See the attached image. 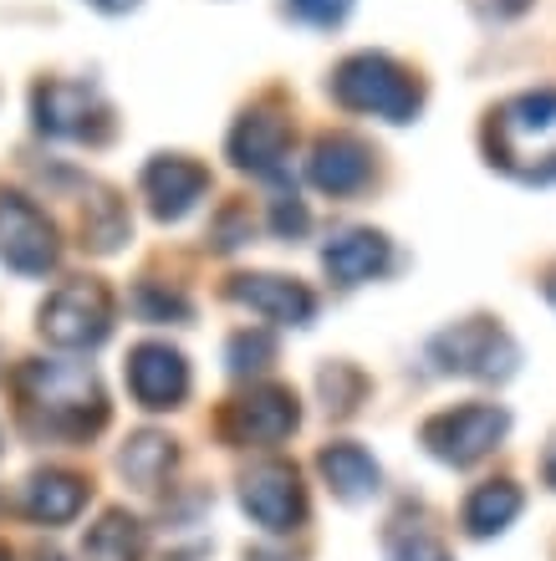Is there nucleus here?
<instances>
[{
    "instance_id": "1",
    "label": "nucleus",
    "mask_w": 556,
    "mask_h": 561,
    "mask_svg": "<svg viewBox=\"0 0 556 561\" xmlns=\"http://www.w3.org/2000/svg\"><path fill=\"white\" fill-rule=\"evenodd\" d=\"M15 399H21V419L31 434L46 439H88L107 424V399L92 368L82 363H26L15 373Z\"/></svg>"
},
{
    "instance_id": "2",
    "label": "nucleus",
    "mask_w": 556,
    "mask_h": 561,
    "mask_svg": "<svg viewBox=\"0 0 556 561\" xmlns=\"http://www.w3.org/2000/svg\"><path fill=\"white\" fill-rule=\"evenodd\" d=\"M485 153L496 169L526 184H552L556 179V88L521 92L500 103L485 123Z\"/></svg>"
},
{
    "instance_id": "3",
    "label": "nucleus",
    "mask_w": 556,
    "mask_h": 561,
    "mask_svg": "<svg viewBox=\"0 0 556 561\" xmlns=\"http://www.w3.org/2000/svg\"><path fill=\"white\" fill-rule=\"evenodd\" d=\"M332 98L348 113H373L383 123H413L424 88L413 82V72H404L394 57L383 51H358L332 72Z\"/></svg>"
},
{
    "instance_id": "4",
    "label": "nucleus",
    "mask_w": 556,
    "mask_h": 561,
    "mask_svg": "<svg viewBox=\"0 0 556 561\" xmlns=\"http://www.w3.org/2000/svg\"><path fill=\"white\" fill-rule=\"evenodd\" d=\"M429 363L440 373H459V378H480V383H500L511 378L515 363H521V347L511 342V332L485 317H469V322L444 327L440 337L429 342Z\"/></svg>"
},
{
    "instance_id": "5",
    "label": "nucleus",
    "mask_w": 556,
    "mask_h": 561,
    "mask_svg": "<svg viewBox=\"0 0 556 561\" xmlns=\"http://www.w3.org/2000/svg\"><path fill=\"white\" fill-rule=\"evenodd\" d=\"M36 327L61 353H88L113 332V296H107L103 280H67L46 296Z\"/></svg>"
},
{
    "instance_id": "6",
    "label": "nucleus",
    "mask_w": 556,
    "mask_h": 561,
    "mask_svg": "<svg viewBox=\"0 0 556 561\" xmlns=\"http://www.w3.org/2000/svg\"><path fill=\"white\" fill-rule=\"evenodd\" d=\"M506 428H511V419L496 403H459V409H444V414L429 419L419 428V439L434 459H444L454 470H469L506 439Z\"/></svg>"
},
{
    "instance_id": "7",
    "label": "nucleus",
    "mask_w": 556,
    "mask_h": 561,
    "mask_svg": "<svg viewBox=\"0 0 556 561\" xmlns=\"http://www.w3.org/2000/svg\"><path fill=\"white\" fill-rule=\"evenodd\" d=\"M240 505L246 516L271 536H292L307 526V490H302V474L286 459H261L240 474Z\"/></svg>"
},
{
    "instance_id": "8",
    "label": "nucleus",
    "mask_w": 556,
    "mask_h": 561,
    "mask_svg": "<svg viewBox=\"0 0 556 561\" xmlns=\"http://www.w3.org/2000/svg\"><path fill=\"white\" fill-rule=\"evenodd\" d=\"M57 230L46 220L42 209L31 205L26 194H11L0 190V261L21 276H46L57 266Z\"/></svg>"
},
{
    "instance_id": "9",
    "label": "nucleus",
    "mask_w": 556,
    "mask_h": 561,
    "mask_svg": "<svg viewBox=\"0 0 556 561\" xmlns=\"http://www.w3.org/2000/svg\"><path fill=\"white\" fill-rule=\"evenodd\" d=\"M31 113H36V128L52 138H88V144H98L113 128V113L88 82H42L31 92Z\"/></svg>"
},
{
    "instance_id": "10",
    "label": "nucleus",
    "mask_w": 556,
    "mask_h": 561,
    "mask_svg": "<svg viewBox=\"0 0 556 561\" xmlns=\"http://www.w3.org/2000/svg\"><path fill=\"white\" fill-rule=\"evenodd\" d=\"M296 424H302L296 393L276 383L250 388V393L225 403V414H220V434L230 444H281Z\"/></svg>"
},
{
    "instance_id": "11",
    "label": "nucleus",
    "mask_w": 556,
    "mask_h": 561,
    "mask_svg": "<svg viewBox=\"0 0 556 561\" xmlns=\"http://www.w3.org/2000/svg\"><path fill=\"white\" fill-rule=\"evenodd\" d=\"M128 393L144 403L148 414L179 409L190 393V363L169 342H138L128 353Z\"/></svg>"
},
{
    "instance_id": "12",
    "label": "nucleus",
    "mask_w": 556,
    "mask_h": 561,
    "mask_svg": "<svg viewBox=\"0 0 556 561\" xmlns=\"http://www.w3.org/2000/svg\"><path fill=\"white\" fill-rule=\"evenodd\" d=\"M286 153H292V123L271 113V107H250L230 134V163L246 174L281 179L286 174Z\"/></svg>"
},
{
    "instance_id": "13",
    "label": "nucleus",
    "mask_w": 556,
    "mask_h": 561,
    "mask_svg": "<svg viewBox=\"0 0 556 561\" xmlns=\"http://www.w3.org/2000/svg\"><path fill=\"white\" fill-rule=\"evenodd\" d=\"M230 301L250 307L256 317L265 322H281V327H307L317 317V296L302 286V280H286V276H230Z\"/></svg>"
},
{
    "instance_id": "14",
    "label": "nucleus",
    "mask_w": 556,
    "mask_h": 561,
    "mask_svg": "<svg viewBox=\"0 0 556 561\" xmlns=\"http://www.w3.org/2000/svg\"><path fill=\"white\" fill-rule=\"evenodd\" d=\"M209 190V174L194 159H179V153H159V159L144 169V194L148 209L159 220H184Z\"/></svg>"
},
{
    "instance_id": "15",
    "label": "nucleus",
    "mask_w": 556,
    "mask_h": 561,
    "mask_svg": "<svg viewBox=\"0 0 556 561\" xmlns=\"http://www.w3.org/2000/svg\"><path fill=\"white\" fill-rule=\"evenodd\" d=\"M322 266L337 286H363V280L383 276V271L394 266V245H388V236H378V230L352 225V230H337L322 245Z\"/></svg>"
},
{
    "instance_id": "16",
    "label": "nucleus",
    "mask_w": 556,
    "mask_h": 561,
    "mask_svg": "<svg viewBox=\"0 0 556 561\" xmlns=\"http://www.w3.org/2000/svg\"><path fill=\"white\" fill-rule=\"evenodd\" d=\"M307 174L322 194H358L367 184V174H373V153L348 134H327L311 148Z\"/></svg>"
},
{
    "instance_id": "17",
    "label": "nucleus",
    "mask_w": 556,
    "mask_h": 561,
    "mask_svg": "<svg viewBox=\"0 0 556 561\" xmlns=\"http://www.w3.org/2000/svg\"><path fill=\"white\" fill-rule=\"evenodd\" d=\"M82 505H88V480L72 470H36L21 495V511L42 526H67Z\"/></svg>"
},
{
    "instance_id": "18",
    "label": "nucleus",
    "mask_w": 556,
    "mask_h": 561,
    "mask_svg": "<svg viewBox=\"0 0 556 561\" xmlns=\"http://www.w3.org/2000/svg\"><path fill=\"white\" fill-rule=\"evenodd\" d=\"M317 470H322V480L332 485L337 501H348V505L378 495V480H383L363 444H327L322 455H317Z\"/></svg>"
},
{
    "instance_id": "19",
    "label": "nucleus",
    "mask_w": 556,
    "mask_h": 561,
    "mask_svg": "<svg viewBox=\"0 0 556 561\" xmlns=\"http://www.w3.org/2000/svg\"><path fill=\"white\" fill-rule=\"evenodd\" d=\"M174 439L169 434H159V428H144V434H133L128 444H123V455H117V470H123V480H128L133 490H144V495H159L163 480H169V470H174Z\"/></svg>"
},
{
    "instance_id": "20",
    "label": "nucleus",
    "mask_w": 556,
    "mask_h": 561,
    "mask_svg": "<svg viewBox=\"0 0 556 561\" xmlns=\"http://www.w3.org/2000/svg\"><path fill=\"white\" fill-rule=\"evenodd\" d=\"M82 557L88 561H144L148 557L144 520L128 516V511H103V520L82 541Z\"/></svg>"
},
{
    "instance_id": "21",
    "label": "nucleus",
    "mask_w": 556,
    "mask_h": 561,
    "mask_svg": "<svg viewBox=\"0 0 556 561\" xmlns=\"http://www.w3.org/2000/svg\"><path fill=\"white\" fill-rule=\"evenodd\" d=\"M521 516V485L515 480H485L465 501V531L469 536H500L511 520Z\"/></svg>"
},
{
    "instance_id": "22",
    "label": "nucleus",
    "mask_w": 556,
    "mask_h": 561,
    "mask_svg": "<svg viewBox=\"0 0 556 561\" xmlns=\"http://www.w3.org/2000/svg\"><path fill=\"white\" fill-rule=\"evenodd\" d=\"M128 240V215L107 190H92L88 209H82V245H92L98 255L117 251Z\"/></svg>"
},
{
    "instance_id": "23",
    "label": "nucleus",
    "mask_w": 556,
    "mask_h": 561,
    "mask_svg": "<svg viewBox=\"0 0 556 561\" xmlns=\"http://www.w3.org/2000/svg\"><path fill=\"white\" fill-rule=\"evenodd\" d=\"M383 561H450V551L419 520H394L388 536H383Z\"/></svg>"
},
{
    "instance_id": "24",
    "label": "nucleus",
    "mask_w": 556,
    "mask_h": 561,
    "mask_svg": "<svg viewBox=\"0 0 556 561\" xmlns=\"http://www.w3.org/2000/svg\"><path fill=\"white\" fill-rule=\"evenodd\" d=\"M133 307H138L144 322H184V317H190V296L169 291V286H159V280H144L138 296H133Z\"/></svg>"
},
{
    "instance_id": "25",
    "label": "nucleus",
    "mask_w": 556,
    "mask_h": 561,
    "mask_svg": "<svg viewBox=\"0 0 556 561\" xmlns=\"http://www.w3.org/2000/svg\"><path fill=\"white\" fill-rule=\"evenodd\" d=\"M225 357H230V373H235V378H250V373L271 368V357H276V342L265 337V332H235L230 347H225Z\"/></svg>"
},
{
    "instance_id": "26",
    "label": "nucleus",
    "mask_w": 556,
    "mask_h": 561,
    "mask_svg": "<svg viewBox=\"0 0 556 561\" xmlns=\"http://www.w3.org/2000/svg\"><path fill=\"white\" fill-rule=\"evenodd\" d=\"M363 373L348 368V363H332V368L322 373V393H327V409L332 414H352L358 409V399H363Z\"/></svg>"
},
{
    "instance_id": "27",
    "label": "nucleus",
    "mask_w": 556,
    "mask_h": 561,
    "mask_svg": "<svg viewBox=\"0 0 556 561\" xmlns=\"http://www.w3.org/2000/svg\"><path fill=\"white\" fill-rule=\"evenodd\" d=\"M286 11L307 26H342L352 11V0H286Z\"/></svg>"
},
{
    "instance_id": "28",
    "label": "nucleus",
    "mask_w": 556,
    "mask_h": 561,
    "mask_svg": "<svg viewBox=\"0 0 556 561\" xmlns=\"http://www.w3.org/2000/svg\"><path fill=\"white\" fill-rule=\"evenodd\" d=\"M307 225H311V215L296 194H281L276 205H271V230H276L281 240H302L307 236Z\"/></svg>"
},
{
    "instance_id": "29",
    "label": "nucleus",
    "mask_w": 556,
    "mask_h": 561,
    "mask_svg": "<svg viewBox=\"0 0 556 561\" xmlns=\"http://www.w3.org/2000/svg\"><path fill=\"white\" fill-rule=\"evenodd\" d=\"M88 5H98V11L117 15V11H133V5H138V0H88Z\"/></svg>"
},
{
    "instance_id": "30",
    "label": "nucleus",
    "mask_w": 556,
    "mask_h": 561,
    "mask_svg": "<svg viewBox=\"0 0 556 561\" xmlns=\"http://www.w3.org/2000/svg\"><path fill=\"white\" fill-rule=\"evenodd\" d=\"M546 485L556 490V449H552V455H546Z\"/></svg>"
},
{
    "instance_id": "31",
    "label": "nucleus",
    "mask_w": 556,
    "mask_h": 561,
    "mask_svg": "<svg viewBox=\"0 0 556 561\" xmlns=\"http://www.w3.org/2000/svg\"><path fill=\"white\" fill-rule=\"evenodd\" d=\"M542 291H546V296H552V307H556V271H552V276H546V280H542Z\"/></svg>"
},
{
    "instance_id": "32",
    "label": "nucleus",
    "mask_w": 556,
    "mask_h": 561,
    "mask_svg": "<svg viewBox=\"0 0 556 561\" xmlns=\"http://www.w3.org/2000/svg\"><path fill=\"white\" fill-rule=\"evenodd\" d=\"M246 561H281V557H261V551H256V557H246Z\"/></svg>"
},
{
    "instance_id": "33",
    "label": "nucleus",
    "mask_w": 556,
    "mask_h": 561,
    "mask_svg": "<svg viewBox=\"0 0 556 561\" xmlns=\"http://www.w3.org/2000/svg\"><path fill=\"white\" fill-rule=\"evenodd\" d=\"M0 561H11V551H5V547H0Z\"/></svg>"
},
{
    "instance_id": "34",
    "label": "nucleus",
    "mask_w": 556,
    "mask_h": 561,
    "mask_svg": "<svg viewBox=\"0 0 556 561\" xmlns=\"http://www.w3.org/2000/svg\"><path fill=\"white\" fill-rule=\"evenodd\" d=\"M46 561H61V557H46Z\"/></svg>"
}]
</instances>
